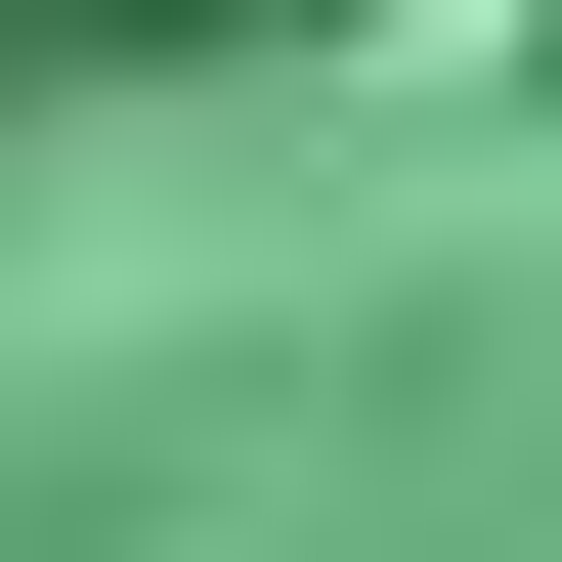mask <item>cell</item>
Here are the masks:
<instances>
[{
	"instance_id": "obj_1",
	"label": "cell",
	"mask_w": 562,
	"mask_h": 562,
	"mask_svg": "<svg viewBox=\"0 0 562 562\" xmlns=\"http://www.w3.org/2000/svg\"><path fill=\"white\" fill-rule=\"evenodd\" d=\"M44 44H216V0H0V87H44Z\"/></svg>"
}]
</instances>
